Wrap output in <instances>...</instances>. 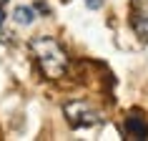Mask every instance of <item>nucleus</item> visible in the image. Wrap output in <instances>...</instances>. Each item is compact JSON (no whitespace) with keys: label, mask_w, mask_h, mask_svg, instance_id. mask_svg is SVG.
<instances>
[{"label":"nucleus","mask_w":148,"mask_h":141,"mask_svg":"<svg viewBox=\"0 0 148 141\" xmlns=\"http://www.w3.org/2000/svg\"><path fill=\"white\" fill-rule=\"evenodd\" d=\"M30 50L38 61L40 70L45 73V78H63L65 70H68V53L63 50V46L58 40L48 38V35H40V38L30 40Z\"/></svg>","instance_id":"f257e3e1"},{"label":"nucleus","mask_w":148,"mask_h":141,"mask_svg":"<svg viewBox=\"0 0 148 141\" xmlns=\"http://www.w3.org/2000/svg\"><path fill=\"white\" fill-rule=\"evenodd\" d=\"M63 116L68 118L73 129H88V126L101 124V113L86 101H68L63 106Z\"/></svg>","instance_id":"f03ea898"},{"label":"nucleus","mask_w":148,"mask_h":141,"mask_svg":"<svg viewBox=\"0 0 148 141\" xmlns=\"http://www.w3.org/2000/svg\"><path fill=\"white\" fill-rule=\"evenodd\" d=\"M123 131L128 139H140L146 141L148 139V121L140 113H128L125 116V124H123Z\"/></svg>","instance_id":"7ed1b4c3"},{"label":"nucleus","mask_w":148,"mask_h":141,"mask_svg":"<svg viewBox=\"0 0 148 141\" xmlns=\"http://www.w3.org/2000/svg\"><path fill=\"white\" fill-rule=\"evenodd\" d=\"M133 30L140 40H148V13H140L133 18Z\"/></svg>","instance_id":"20e7f679"},{"label":"nucleus","mask_w":148,"mask_h":141,"mask_svg":"<svg viewBox=\"0 0 148 141\" xmlns=\"http://www.w3.org/2000/svg\"><path fill=\"white\" fill-rule=\"evenodd\" d=\"M13 18H15V23H20V25H30L33 20H35V10L28 8V5H18Z\"/></svg>","instance_id":"39448f33"},{"label":"nucleus","mask_w":148,"mask_h":141,"mask_svg":"<svg viewBox=\"0 0 148 141\" xmlns=\"http://www.w3.org/2000/svg\"><path fill=\"white\" fill-rule=\"evenodd\" d=\"M133 8L138 13H148V0H133Z\"/></svg>","instance_id":"423d86ee"},{"label":"nucleus","mask_w":148,"mask_h":141,"mask_svg":"<svg viewBox=\"0 0 148 141\" xmlns=\"http://www.w3.org/2000/svg\"><path fill=\"white\" fill-rule=\"evenodd\" d=\"M86 5L90 10H98V8H103V0H86Z\"/></svg>","instance_id":"0eeeda50"},{"label":"nucleus","mask_w":148,"mask_h":141,"mask_svg":"<svg viewBox=\"0 0 148 141\" xmlns=\"http://www.w3.org/2000/svg\"><path fill=\"white\" fill-rule=\"evenodd\" d=\"M3 23H5V10H3V3H0V28H3Z\"/></svg>","instance_id":"6e6552de"},{"label":"nucleus","mask_w":148,"mask_h":141,"mask_svg":"<svg viewBox=\"0 0 148 141\" xmlns=\"http://www.w3.org/2000/svg\"><path fill=\"white\" fill-rule=\"evenodd\" d=\"M0 3H8V0H0Z\"/></svg>","instance_id":"1a4fd4ad"}]
</instances>
